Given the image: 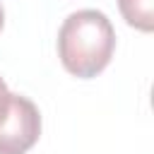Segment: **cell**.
<instances>
[{
  "mask_svg": "<svg viewBox=\"0 0 154 154\" xmlns=\"http://www.w3.org/2000/svg\"><path fill=\"white\" fill-rule=\"evenodd\" d=\"M41 135V116L31 99L7 91L0 99V154H26Z\"/></svg>",
  "mask_w": 154,
  "mask_h": 154,
  "instance_id": "7a4b0ae2",
  "label": "cell"
},
{
  "mask_svg": "<svg viewBox=\"0 0 154 154\" xmlns=\"http://www.w3.org/2000/svg\"><path fill=\"white\" fill-rule=\"evenodd\" d=\"M2 24H5V12H2V5H0V31H2Z\"/></svg>",
  "mask_w": 154,
  "mask_h": 154,
  "instance_id": "5b68a950",
  "label": "cell"
},
{
  "mask_svg": "<svg viewBox=\"0 0 154 154\" xmlns=\"http://www.w3.org/2000/svg\"><path fill=\"white\" fill-rule=\"evenodd\" d=\"M116 31L99 10L72 12L58 31V55L63 67L82 79L96 77L113 58Z\"/></svg>",
  "mask_w": 154,
  "mask_h": 154,
  "instance_id": "6da1fadb",
  "label": "cell"
},
{
  "mask_svg": "<svg viewBox=\"0 0 154 154\" xmlns=\"http://www.w3.org/2000/svg\"><path fill=\"white\" fill-rule=\"evenodd\" d=\"M118 7L130 26L140 31L154 29V0H118Z\"/></svg>",
  "mask_w": 154,
  "mask_h": 154,
  "instance_id": "3957f363",
  "label": "cell"
},
{
  "mask_svg": "<svg viewBox=\"0 0 154 154\" xmlns=\"http://www.w3.org/2000/svg\"><path fill=\"white\" fill-rule=\"evenodd\" d=\"M7 94V87H5V82H2V77H0V99Z\"/></svg>",
  "mask_w": 154,
  "mask_h": 154,
  "instance_id": "277c9868",
  "label": "cell"
}]
</instances>
